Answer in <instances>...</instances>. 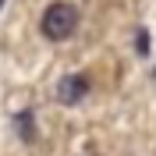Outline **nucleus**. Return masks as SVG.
<instances>
[{"label": "nucleus", "instance_id": "1", "mask_svg": "<svg viewBox=\"0 0 156 156\" xmlns=\"http://www.w3.org/2000/svg\"><path fill=\"white\" fill-rule=\"evenodd\" d=\"M39 29H43V36H46V39H53V43L68 39L71 32L78 29V7H75V4H68V0H57V4H50V7L43 11V21H39Z\"/></svg>", "mask_w": 156, "mask_h": 156}, {"label": "nucleus", "instance_id": "2", "mask_svg": "<svg viewBox=\"0 0 156 156\" xmlns=\"http://www.w3.org/2000/svg\"><path fill=\"white\" fill-rule=\"evenodd\" d=\"M89 96V78L85 75H64L57 82V99L60 103H82V99Z\"/></svg>", "mask_w": 156, "mask_h": 156}, {"label": "nucleus", "instance_id": "3", "mask_svg": "<svg viewBox=\"0 0 156 156\" xmlns=\"http://www.w3.org/2000/svg\"><path fill=\"white\" fill-rule=\"evenodd\" d=\"M14 128H18V135L25 138V142H32V138H36V114H32V110H21V114L14 117Z\"/></svg>", "mask_w": 156, "mask_h": 156}, {"label": "nucleus", "instance_id": "4", "mask_svg": "<svg viewBox=\"0 0 156 156\" xmlns=\"http://www.w3.org/2000/svg\"><path fill=\"white\" fill-rule=\"evenodd\" d=\"M146 50H149V36L142 32V36H138V53H146Z\"/></svg>", "mask_w": 156, "mask_h": 156}, {"label": "nucleus", "instance_id": "5", "mask_svg": "<svg viewBox=\"0 0 156 156\" xmlns=\"http://www.w3.org/2000/svg\"><path fill=\"white\" fill-rule=\"evenodd\" d=\"M0 11H4V0H0Z\"/></svg>", "mask_w": 156, "mask_h": 156}]
</instances>
